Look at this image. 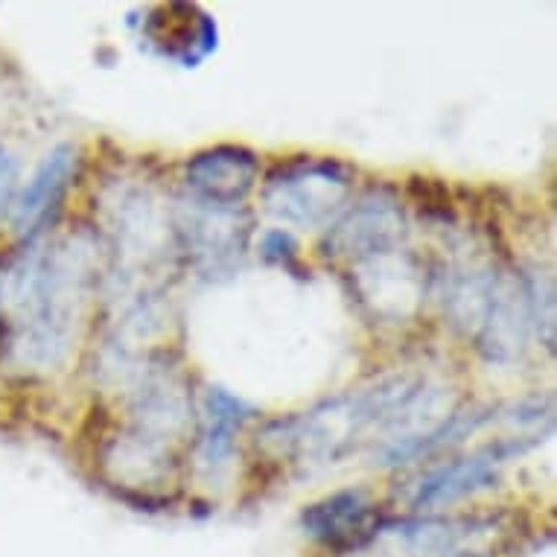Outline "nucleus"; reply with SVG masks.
Returning <instances> with one entry per match:
<instances>
[{
    "instance_id": "nucleus-3",
    "label": "nucleus",
    "mask_w": 557,
    "mask_h": 557,
    "mask_svg": "<svg viewBox=\"0 0 557 557\" xmlns=\"http://www.w3.org/2000/svg\"><path fill=\"white\" fill-rule=\"evenodd\" d=\"M298 522L315 546L338 555L368 546L385 529L383 508L366 487H345L307 505Z\"/></svg>"
},
{
    "instance_id": "nucleus-9",
    "label": "nucleus",
    "mask_w": 557,
    "mask_h": 557,
    "mask_svg": "<svg viewBox=\"0 0 557 557\" xmlns=\"http://www.w3.org/2000/svg\"><path fill=\"white\" fill-rule=\"evenodd\" d=\"M260 255H263L265 263L295 269V265H298V243H295L293 234L284 228L265 231L263 239H260Z\"/></svg>"
},
{
    "instance_id": "nucleus-6",
    "label": "nucleus",
    "mask_w": 557,
    "mask_h": 557,
    "mask_svg": "<svg viewBox=\"0 0 557 557\" xmlns=\"http://www.w3.org/2000/svg\"><path fill=\"white\" fill-rule=\"evenodd\" d=\"M260 178V161L251 149L220 144L201 149L184 164L187 190L208 208H239Z\"/></svg>"
},
{
    "instance_id": "nucleus-4",
    "label": "nucleus",
    "mask_w": 557,
    "mask_h": 557,
    "mask_svg": "<svg viewBox=\"0 0 557 557\" xmlns=\"http://www.w3.org/2000/svg\"><path fill=\"white\" fill-rule=\"evenodd\" d=\"M534 435H517V438H499L487 447L475 449L473 456L458 458L453 465L432 470L426 479H421L418 491L411 496V508L414 511H432V508H444L453 505L465 496L491 487L496 482L499 467L508 465L511 458L522 456L525 449L534 447Z\"/></svg>"
},
{
    "instance_id": "nucleus-8",
    "label": "nucleus",
    "mask_w": 557,
    "mask_h": 557,
    "mask_svg": "<svg viewBox=\"0 0 557 557\" xmlns=\"http://www.w3.org/2000/svg\"><path fill=\"white\" fill-rule=\"evenodd\" d=\"M255 411L246 400L225 388H208L201 400V426L199 444H196V458L208 470H220L228 465L237 435L243 432L246 421Z\"/></svg>"
},
{
    "instance_id": "nucleus-2",
    "label": "nucleus",
    "mask_w": 557,
    "mask_h": 557,
    "mask_svg": "<svg viewBox=\"0 0 557 557\" xmlns=\"http://www.w3.org/2000/svg\"><path fill=\"white\" fill-rule=\"evenodd\" d=\"M403 234H406V220H403L400 201L388 190H371L347 208L345 216L330 228L321 248L324 257L357 265L371 257L397 251Z\"/></svg>"
},
{
    "instance_id": "nucleus-7",
    "label": "nucleus",
    "mask_w": 557,
    "mask_h": 557,
    "mask_svg": "<svg viewBox=\"0 0 557 557\" xmlns=\"http://www.w3.org/2000/svg\"><path fill=\"white\" fill-rule=\"evenodd\" d=\"M140 36L158 55L173 59L182 67H196L216 50V21L187 3H166L147 12Z\"/></svg>"
},
{
    "instance_id": "nucleus-10",
    "label": "nucleus",
    "mask_w": 557,
    "mask_h": 557,
    "mask_svg": "<svg viewBox=\"0 0 557 557\" xmlns=\"http://www.w3.org/2000/svg\"><path fill=\"white\" fill-rule=\"evenodd\" d=\"M15 193H18V161L0 149V213L10 211Z\"/></svg>"
},
{
    "instance_id": "nucleus-1",
    "label": "nucleus",
    "mask_w": 557,
    "mask_h": 557,
    "mask_svg": "<svg viewBox=\"0 0 557 557\" xmlns=\"http://www.w3.org/2000/svg\"><path fill=\"white\" fill-rule=\"evenodd\" d=\"M354 178V170L336 158L298 156L265 175L263 205L274 220L319 228L345 211Z\"/></svg>"
},
{
    "instance_id": "nucleus-5",
    "label": "nucleus",
    "mask_w": 557,
    "mask_h": 557,
    "mask_svg": "<svg viewBox=\"0 0 557 557\" xmlns=\"http://www.w3.org/2000/svg\"><path fill=\"white\" fill-rule=\"evenodd\" d=\"M76 166L79 149L74 144H59L41 158L36 173L15 193L10 205V228L18 234L21 243H33L47 228V222L59 216L64 196L76 178Z\"/></svg>"
}]
</instances>
